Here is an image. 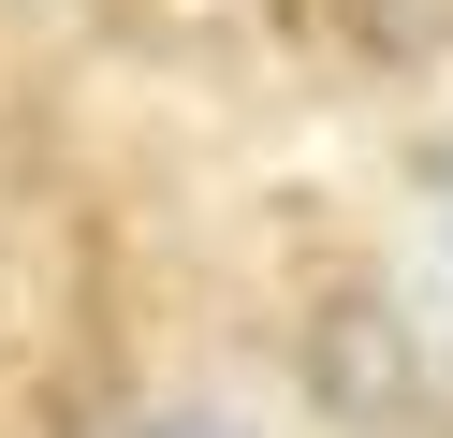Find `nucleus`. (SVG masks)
Here are the masks:
<instances>
[{
    "mask_svg": "<svg viewBox=\"0 0 453 438\" xmlns=\"http://www.w3.org/2000/svg\"><path fill=\"white\" fill-rule=\"evenodd\" d=\"M439 249H453V161H439Z\"/></svg>",
    "mask_w": 453,
    "mask_h": 438,
    "instance_id": "obj_2",
    "label": "nucleus"
},
{
    "mask_svg": "<svg viewBox=\"0 0 453 438\" xmlns=\"http://www.w3.org/2000/svg\"><path fill=\"white\" fill-rule=\"evenodd\" d=\"M103 438H234L219 409H132V424H103Z\"/></svg>",
    "mask_w": 453,
    "mask_h": 438,
    "instance_id": "obj_1",
    "label": "nucleus"
}]
</instances>
